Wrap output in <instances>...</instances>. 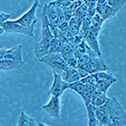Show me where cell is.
I'll list each match as a JSON object with an SVG mask.
<instances>
[{
    "label": "cell",
    "instance_id": "6da1fadb",
    "mask_svg": "<svg viewBox=\"0 0 126 126\" xmlns=\"http://www.w3.org/2000/svg\"><path fill=\"white\" fill-rule=\"evenodd\" d=\"M40 19H41V32H40L41 37L34 48V53H35L36 57L39 60L44 56H46V54H48L50 42L55 37L51 30H50L45 6L40 13Z\"/></svg>",
    "mask_w": 126,
    "mask_h": 126
},
{
    "label": "cell",
    "instance_id": "7a4b0ae2",
    "mask_svg": "<svg viewBox=\"0 0 126 126\" xmlns=\"http://www.w3.org/2000/svg\"><path fill=\"white\" fill-rule=\"evenodd\" d=\"M99 108L109 114V126H126V113L115 97H109Z\"/></svg>",
    "mask_w": 126,
    "mask_h": 126
},
{
    "label": "cell",
    "instance_id": "3957f363",
    "mask_svg": "<svg viewBox=\"0 0 126 126\" xmlns=\"http://www.w3.org/2000/svg\"><path fill=\"white\" fill-rule=\"evenodd\" d=\"M86 54L89 56L88 61L85 64H83L82 66H79L78 67L84 69L89 74L101 72V71L109 70V67H108V66L104 62V59L102 57V56L97 54L89 46L87 47Z\"/></svg>",
    "mask_w": 126,
    "mask_h": 126
},
{
    "label": "cell",
    "instance_id": "277c9868",
    "mask_svg": "<svg viewBox=\"0 0 126 126\" xmlns=\"http://www.w3.org/2000/svg\"><path fill=\"white\" fill-rule=\"evenodd\" d=\"M40 62L45 63L50 66L54 71L57 72L58 73L62 72L63 71H66L70 67L68 66L67 62L65 61L62 54L59 52H55V53H48L43 57L40 59Z\"/></svg>",
    "mask_w": 126,
    "mask_h": 126
},
{
    "label": "cell",
    "instance_id": "5b68a950",
    "mask_svg": "<svg viewBox=\"0 0 126 126\" xmlns=\"http://www.w3.org/2000/svg\"><path fill=\"white\" fill-rule=\"evenodd\" d=\"M37 19L34 20L33 24L30 26H24L20 24L16 23L15 20H8L5 23L0 24L3 28L5 32L11 34H24L27 36L34 37V29Z\"/></svg>",
    "mask_w": 126,
    "mask_h": 126
},
{
    "label": "cell",
    "instance_id": "8992f818",
    "mask_svg": "<svg viewBox=\"0 0 126 126\" xmlns=\"http://www.w3.org/2000/svg\"><path fill=\"white\" fill-rule=\"evenodd\" d=\"M53 74H54V79L52 85L50 87V90H49V93L51 96H62V93H64V91L66 89L69 88V84L67 82L64 80L60 73L53 70Z\"/></svg>",
    "mask_w": 126,
    "mask_h": 126
},
{
    "label": "cell",
    "instance_id": "52a82bcc",
    "mask_svg": "<svg viewBox=\"0 0 126 126\" xmlns=\"http://www.w3.org/2000/svg\"><path fill=\"white\" fill-rule=\"evenodd\" d=\"M39 7H40L39 0H34V2L33 4H32L31 8H30L27 12H25L23 15L20 16L19 19H15V21L16 23L20 24L24 26L31 25L34 20L37 19V18H36V11H37V9Z\"/></svg>",
    "mask_w": 126,
    "mask_h": 126
},
{
    "label": "cell",
    "instance_id": "ba28073f",
    "mask_svg": "<svg viewBox=\"0 0 126 126\" xmlns=\"http://www.w3.org/2000/svg\"><path fill=\"white\" fill-rule=\"evenodd\" d=\"M61 97L62 96H51L49 102L42 105V109L52 118H60Z\"/></svg>",
    "mask_w": 126,
    "mask_h": 126
},
{
    "label": "cell",
    "instance_id": "9c48e42d",
    "mask_svg": "<svg viewBox=\"0 0 126 126\" xmlns=\"http://www.w3.org/2000/svg\"><path fill=\"white\" fill-rule=\"evenodd\" d=\"M4 58L23 61L21 45H18V46H16L11 49L1 48V50H0V59Z\"/></svg>",
    "mask_w": 126,
    "mask_h": 126
},
{
    "label": "cell",
    "instance_id": "30bf717a",
    "mask_svg": "<svg viewBox=\"0 0 126 126\" xmlns=\"http://www.w3.org/2000/svg\"><path fill=\"white\" fill-rule=\"evenodd\" d=\"M45 7L50 26H58L61 24V20L56 4H54L52 2H50L49 3L45 4Z\"/></svg>",
    "mask_w": 126,
    "mask_h": 126
},
{
    "label": "cell",
    "instance_id": "8fae6325",
    "mask_svg": "<svg viewBox=\"0 0 126 126\" xmlns=\"http://www.w3.org/2000/svg\"><path fill=\"white\" fill-rule=\"evenodd\" d=\"M96 9H97V14H98L105 20L114 17L116 15V14L118 13L117 9H113V7L109 6L107 3H104L103 4H97Z\"/></svg>",
    "mask_w": 126,
    "mask_h": 126
},
{
    "label": "cell",
    "instance_id": "7c38bea8",
    "mask_svg": "<svg viewBox=\"0 0 126 126\" xmlns=\"http://www.w3.org/2000/svg\"><path fill=\"white\" fill-rule=\"evenodd\" d=\"M84 40L93 50H95L98 55L102 56V53H101V50H100L99 45H98V35L93 33V32L89 30L87 32L84 33Z\"/></svg>",
    "mask_w": 126,
    "mask_h": 126
},
{
    "label": "cell",
    "instance_id": "4fadbf2b",
    "mask_svg": "<svg viewBox=\"0 0 126 126\" xmlns=\"http://www.w3.org/2000/svg\"><path fill=\"white\" fill-rule=\"evenodd\" d=\"M24 61L14 60V59H0V68L2 71L15 70L22 67Z\"/></svg>",
    "mask_w": 126,
    "mask_h": 126
},
{
    "label": "cell",
    "instance_id": "5bb4252c",
    "mask_svg": "<svg viewBox=\"0 0 126 126\" xmlns=\"http://www.w3.org/2000/svg\"><path fill=\"white\" fill-rule=\"evenodd\" d=\"M18 126H48V125L43 123H39L34 118L27 115L25 113L21 112L19 119H18Z\"/></svg>",
    "mask_w": 126,
    "mask_h": 126
},
{
    "label": "cell",
    "instance_id": "9a60e30c",
    "mask_svg": "<svg viewBox=\"0 0 126 126\" xmlns=\"http://www.w3.org/2000/svg\"><path fill=\"white\" fill-rule=\"evenodd\" d=\"M60 74L62 76V78L68 83H72L74 82H77V81L81 80V78H82L80 74H79L78 69L75 67H71V66L67 70L63 71L62 72H61Z\"/></svg>",
    "mask_w": 126,
    "mask_h": 126
},
{
    "label": "cell",
    "instance_id": "2e32d148",
    "mask_svg": "<svg viewBox=\"0 0 126 126\" xmlns=\"http://www.w3.org/2000/svg\"><path fill=\"white\" fill-rule=\"evenodd\" d=\"M108 98L109 97H107V93H103L101 90H99V89L96 88V90L94 91V93L93 94L90 103H92L95 107H100L106 103Z\"/></svg>",
    "mask_w": 126,
    "mask_h": 126
},
{
    "label": "cell",
    "instance_id": "e0dca14e",
    "mask_svg": "<svg viewBox=\"0 0 126 126\" xmlns=\"http://www.w3.org/2000/svg\"><path fill=\"white\" fill-rule=\"evenodd\" d=\"M87 109V118H88V126H98L96 117V107L88 102H84Z\"/></svg>",
    "mask_w": 126,
    "mask_h": 126
},
{
    "label": "cell",
    "instance_id": "ac0fdd59",
    "mask_svg": "<svg viewBox=\"0 0 126 126\" xmlns=\"http://www.w3.org/2000/svg\"><path fill=\"white\" fill-rule=\"evenodd\" d=\"M104 21L105 19L101 17L98 14H96L95 15H93L92 18V24H91L90 30L93 33L98 35L99 32L102 30V26L103 23H104Z\"/></svg>",
    "mask_w": 126,
    "mask_h": 126
},
{
    "label": "cell",
    "instance_id": "d6986e66",
    "mask_svg": "<svg viewBox=\"0 0 126 126\" xmlns=\"http://www.w3.org/2000/svg\"><path fill=\"white\" fill-rule=\"evenodd\" d=\"M96 117L98 126H109V116L99 107H96Z\"/></svg>",
    "mask_w": 126,
    "mask_h": 126
},
{
    "label": "cell",
    "instance_id": "ffe728a7",
    "mask_svg": "<svg viewBox=\"0 0 126 126\" xmlns=\"http://www.w3.org/2000/svg\"><path fill=\"white\" fill-rule=\"evenodd\" d=\"M82 19H78L76 17H72L68 21V30L74 34H78L82 27Z\"/></svg>",
    "mask_w": 126,
    "mask_h": 126
},
{
    "label": "cell",
    "instance_id": "44dd1931",
    "mask_svg": "<svg viewBox=\"0 0 126 126\" xmlns=\"http://www.w3.org/2000/svg\"><path fill=\"white\" fill-rule=\"evenodd\" d=\"M85 87H86V84L82 82L80 80L69 84V88H71L72 90L74 91L75 93H78L81 97H82V96L84 95Z\"/></svg>",
    "mask_w": 126,
    "mask_h": 126
},
{
    "label": "cell",
    "instance_id": "7402d4cb",
    "mask_svg": "<svg viewBox=\"0 0 126 126\" xmlns=\"http://www.w3.org/2000/svg\"><path fill=\"white\" fill-rule=\"evenodd\" d=\"M73 47H74L75 56H76L78 58H79L87 53V47H88V45L86 43L85 40H83V41L81 42L80 44L73 45Z\"/></svg>",
    "mask_w": 126,
    "mask_h": 126
},
{
    "label": "cell",
    "instance_id": "603a6c76",
    "mask_svg": "<svg viewBox=\"0 0 126 126\" xmlns=\"http://www.w3.org/2000/svg\"><path fill=\"white\" fill-rule=\"evenodd\" d=\"M114 82H115L114 81L109 80V79H100V80L97 81L95 87H96L97 89L101 90L102 92L107 93L108 89H109Z\"/></svg>",
    "mask_w": 126,
    "mask_h": 126
},
{
    "label": "cell",
    "instance_id": "cb8c5ba5",
    "mask_svg": "<svg viewBox=\"0 0 126 126\" xmlns=\"http://www.w3.org/2000/svg\"><path fill=\"white\" fill-rule=\"evenodd\" d=\"M97 87L91 84H86V87H85V93L84 95L82 96V100L83 102H91V99H92L93 94L94 93V91L96 90Z\"/></svg>",
    "mask_w": 126,
    "mask_h": 126
},
{
    "label": "cell",
    "instance_id": "d4e9b609",
    "mask_svg": "<svg viewBox=\"0 0 126 126\" xmlns=\"http://www.w3.org/2000/svg\"><path fill=\"white\" fill-rule=\"evenodd\" d=\"M87 9H88L87 6L83 3L82 5L79 6L78 9L74 11L73 17H76L80 19H83L87 15Z\"/></svg>",
    "mask_w": 126,
    "mask_h": 126
},
{
    "label": "cell",
    "instance_id": "484cf974",
    "mask_svg": "<svg viewBox=\"0 0 126 126\" xmlns=\"http://www.w3.org/2000/svg\"><path fill=\"white\" fill-rule=\"evenodd\" d=\"M62 43L63 42L62 40L57 39L56 37H54L52 39L51 42H50V46L48 53H55V52H59L60 53L61 49H62Z\"/></svg>",
    "mask_w": 126,
    "mask_h": 126
},
{
    "label": "cell",
    "instance_id": "4316f807",
    "mask_svg": "<svg viewBox=\"0 0 126 126\" xmlns=\"http://www.w3.org/2000/svg\"><path fill=\"white\" fill-rule=\"evenodd\" d=\"M63 56V58L65 59V61L67 62L69 66H71V67H75V68L78 67V58L75 56L74 53H71V54H68V55H64V56Z\"/></svg>",
    "mask_w": 126,
    "mask_h": 126
},
{
    "label": "cell",
    "instance_id": "83f0119b",
    "mask_svg": "<svg viewBox=\"0 0 126 126\" xmlns=\"http://www.w3.org/2000/svg\"><path fill=\"white\" fill-rule=\"evenodd\" d=\"M95 75H96L97 78L98 80L100 79H109V80H113L116 82L117 78H115V76L113 74V73L109 72V71H101V72H95Z\"/></svg>",
    "mask_w": 126,
    "mask_h": 126
},
{
    "label": "cell",
    "instance_id": "f1b7e54d",
    "mask_svg": "<svg viewBox=\"0 0 126 126\" xmlns=\"http://www.w3.org/2000/svg\"><path fill=\"white\" fill-rule=\"evenodd\" d=\"M80 81L82 82L85 83V84H91V85H93V86H96L98 79L97 78L95 73H91V74H88L87 77H85V78H82Z\"/></svg>",
    "mask_w": 126,
    "mask_h": 126
},
{
    "label": "cell",
    "instance_id": "f546056e",
    "mask_svg": "<svg viewBox=\"0 0 126 126\" xmlns=\"http://www.w3.org/2000/svg\"><path fill=\"white\" fill-rule=\"evenodd\" d=\"M125 1L126 0H106V3L109 6H111L113 9H117L119 11V9H121L123 8Z\"/></svg>",
    "mask_w": 126,
    "mask_h": 126
},
{
    "label": "cell",
    "instance_id": "4dcf8cb0",
    "mask_svg": "<svg viewBox=\"0 0 126 126\" xmlns=\"http://www.w3.org/2000/svg\"><path fill=\"white\" fill-rule=\"evenodd\" d=\"M73 2H74V0H55V1H52V3L59 6V7L66 8L72 5Z\"/></svg>",
    "mask_w": 126,
    "mask_h": 126
},
{
    "label": "cell",
    "instance_id": "1f68e13d",
    "mask_svg": "<svg viewBox=\"0 0 126 126\" xmlns=\"http://www.w3.org/2000/svg\"><path fill=\"white\" fill-rule=\"evenodd\" d=\"M10 17H11V15H10L9 14L4 13V12H1V13H0V24L8 21V20L10 19Z\"/></svg>",
    "mask_w": 126,
    "mask_h": 126
},
{
    "label": "cell",
    "instance_id": "d6a6232c",
    "mask_svg": "<svg viewBox=\"0 0 126 126\" xmlns=\"http://www.w3.org/2000/svg\"><path fill=\"white\" fill-rule=\"evenodd\" d=\"M57 27L62 30V32H64L65 34L68 31V22L67 21H65V22H62Z\"/></svg>",
    "mask_w": 126,
    "mask_h": 126
},
{
    "label": "cell",
    "instance_id": "836d02e7",
    "mask_svg": "<svg viewBox=\"0 0 126 126\" xmlns=\"http://www.w3.org/2000/svg\"><path fill=\"white\" fill-rule=\"evenodd\" d=\"M83 3L87 7H93V6H97V0H83Z\"/></svg>",
    "mask_w": 126,
    "mask_h": 126
},
{
    "label": "cell",
    "instance_id": "e575fe53",
    "mask_svg": "<svg viewBox=\"0 0 126 126\" xmlns=\"http://www.w3.org/2000/svg\"><path fill=\"white\" fill-rule=\"evenodd\" d=\"M106 3V0H97V4H103Z\"/></svg>",
    "mask_w": 126,
    "mask_h": 126
}]
</instances>
